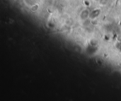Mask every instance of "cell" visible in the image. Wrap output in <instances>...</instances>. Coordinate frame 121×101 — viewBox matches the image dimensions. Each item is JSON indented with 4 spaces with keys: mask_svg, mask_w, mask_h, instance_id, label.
I'll use <instances>...</instances> for the list:
<instances>
[{
    "mask_svg": "<svg viewBox=\"0 0 121 101\" xmlns=\"http://www.w3.org/2000/svg\"><path fill=\"white\" fill-rule=\"evenodd\" d=\"M89 16H90V11L87 8L83 9L79 13V18L81 21H86L88 18H89Z\"/></svg>",
    "mask_w": 121,
    "mask_h": 101,
    "instance_id": "6da1fadb",
    "label": "cell"
},
{
    "mask_svg": "<svg viewBox=\"0 0 121 101\" xmlns=\"http://www.w3.org/2000/svg\"><path fill=\"white\" fill-rule=\"evenodd\" d=\"M94 1H99V0H94Z\"/></svg>",
    "mask_w": 121,
    "mask_h": 101,
    "instance_id": "5b68a950",
    "label": "cell"
},
{
    "mask_svg": "<svg viewBox=\"0 0 121 101\" xmlns=\"http://www.w3.org/2000/svg\"><path fill=\"white\" fill-rule=\"evenodd\" d=\"M101 10L100 8H95L94 10H92L91 12H90V16H89V18L91 20H95L96 18H98L100 14H101Z\"/></svg>",
    "mask_w": 121,
    "mask_h": 101,
    "instance_id": "7a4b0ae2",
    "label": "cell"
},
{
    "mask_svg": "<svg viewBox=\"0 0 121 101\" xmlns=\"http://www.w3.org/2000/svg\"><path fill=\"white\" fill-rule=\"evenodd\" d=\"M108 1H109V0H99V4H100L101 6H103L107 5V4L108 3Z\"/></svg>",
    "mask_w": 121,
    "mask_h": 101,
    "instance_id": "277c9868",
    "label": "cell"
},
{
    "mask_svg": "<svg viewBox=\"0 0 121 101\" xmlns=\"http://www.w3.org/2000/svg\"><path fill=\"white\" fill-rule=\"evenodd\" d=\"M38 9H39V4H38V3L34 4L33 5H32V6H30V10H31L33 12H35V11H37Z\"/></svg>",
    "mask_w": 121,
    "mask_h": 101,
    "instance_id": "3957f363",
    "label": "cell"
}]
</instances>
